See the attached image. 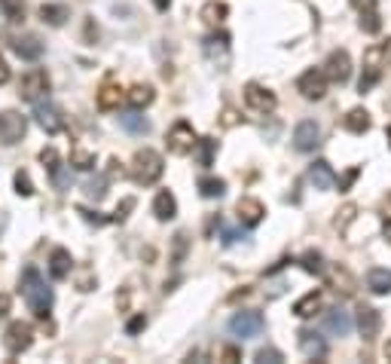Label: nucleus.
Instances as JSON below:
<instances>
[{
	"mask_svg": "<svg viewBox=\"0 0 391 364\" xmlns=\"http://www.w3.org/2000/svg\"><path fill=\"white\" fill-rule=\"evenodd\" d=\"M18 288H22V297L25 303L31 306V312L37 319H49V310H52V288L46 285V278L40 276V269L37 266H28L22 278H18Z\"/></svg>",
	"mask_w": 391,
	"mask_h": 364,
	"instance_id": "f257e3e1",
	"label": "nucleus"
},
{
	"mask_svg": "<svg viewBox=\"0 0 391 364\" xmlns=\"http://www.w3.org/2000/svg\"><path fill=\"white\" fill-rule=\"evenodd\" d=\"M162 172H165V165H162V156L150 151V147H144V151H138L135 153V160H132V178L138 184H144V187H150L162 178Z\"/></svg>",
	"mask_w": 391,
	"mask_h": 364,
	"instance_id": "f03ea898",
	"label": "nucleus"
},
{
	"mask_svg": "<svg viewBox=\"0 0 391 364\" xmlns=\"http://www.w3.org/2000/svg\"><path fill=\"white\" fill-rule=\"evenodd\" d=\"M263 328H266V319L257 310H241V312H236L229 319V334H232V337H239V340L257 337V334H263Z\"/></svg>",
	"mask_w": 391,
	"mask_h": 364,
	"instance_id": "7ed1b4c3",
	"label": "nucleus"
},
{
	"mask_svg": "<svg viewBox=\"0 0 391 364\" xmlns=\"http://www.w3.org/2000/svg\"><path fill=\"white\" fill-rule=\"evenodd\" d=\"M31 343H34V328L28 322H13L4 331V349L9 356H22V352L31 349Z\"/></svg>",
	"mask_w": 391,
	"mask_h": 364,
	"instance_id": "20e7f679",
	"label": "nucleus"
},
{
	"mask_svg": "<svg viewBox=\"0 0 391 364\" xmlns=\"http://www.w3.org/2000/svg\"><path fill=\"white\" fill-rule=\"evenodd\" d=\"M28 132V119L18 110H0V144L13 147L25 138Z\"/></svg>",
	"mask_w": 391,
	"mask_h": 364,
	"instance_id": "39448f33",
	"label": "nucleus"
},
{
	"mask_svg": "<svg viewBox=\"0 0 391 364\" xmlns=\"http://www.w3.org/2000/svg\"><path fill=\"white\" fill-rule=\"evenodd\" d=\"M169 151L174 153V156H187V153H193V147H196V132H193V126L187 123V119H178L172 129H169Z\"/></svg>",
	"mask_w": 391,
	"mask_h": 364,
	"instance_id": "423d86ee",
	"label": "nucleus"
},
{
	"mask_svg": "<svg viewBox=\"0 0 391 364\" xmlns=\"http://www.w3.org/2000/svg\"><path fill=\"white\" fill-rule=\"evenodd\" d=\"M46 92H49V74H46L43 68H31L22 77L18 95H22V101H40Z\"/></svg>",
	"mask_w": 391,
	"mask_h": 364,
	"instance_id": "0eeeda50",
	"label": "nucleus"
},
{
	"mask_svg": "<svg viewBox=\"0 0 391 364\" xmlns=\"http://www.w3.org/2000/svg\"><path fill=\"white\" fill-rule=\"evenodd\" d=\"M245 101L251 110H257V114H272L275 110V92H269L266 86H260V83H248L245 86Z\"/></svg>",
	"mask_w": 391,
	"mask_h": 364,
	"instance_id": "6e6552de",
	"label": "nucleus"
},
{
	"mask_svg": "<svg viewBox=\"0 0 391 364\" xmlns=\"http://www.w3.org/2000/svg\"><path fill=\"white\" fill-rule=\"evenodd\" d=\"M318 144H321V129H318L315 119H303V123H296V129H294V147H296V151L309 153Z\"/></svg>",
	"mask_w": 391,
	"mask_h": 364,
	"instance_id": "1a4fd4ad",
	"label": "nucleus"
},
{
	"mask_svg": "<svg viewBox=\"0 0 391 364\" xmlns=\"http://www.w3.org/2000/svg\"><path fill=\"white\" fill-rule=\"evenodd\" d=\"M34 117H37V126L46 129L49 135H55V132H61V129H64L61 110L55 105H49V101H34Z\"/></svg>",
	"mask_w": 391,
	"mask_h": 364,
	"instance_id": "9d476101",
	"label": "nucleus"
},
{
	"mask_svg": "<svg viewBox=\"0 0 391 364\" xmlns=\"http://www.w3.org/2000/svg\"><path fill=\"white\" fill-rule=\"evenodd\" d=\"M324 77L333 83H346L351 77V59L346 49H337L327 55V64H324Z\"/></svg>",
	"mask_w": 391,
	"mask_h": 364,
	"instance_id": "9b49d317",
	"label": "nucleus"
},
{
	"mask_svg": "<svg viewBox=\"0 0 391 364\" xmlns=\"http://www.w3.org/2000/svg\"><path fill=\"white\" fill-rule=\"evenodd\" d=\"M205 55H208V61H214L217 68L223 71L229 64V34H211L205 37Z\"/></svg>",
	"mask_w": 391,
	"mask_h": 364,
	"instance_id": "f8f14e48",
	"label": "nucleus"
},
{
	"mask_svg": "<svg viewBox=\"0 0 391 364\" xmlns=\"http://www.w3.org/2000/svg\"><path fill=\"white\" fill-rule=\"evenodd\" d=\"M383 59H379V46H370V49L364 52V77H361L358 89L361 92H370L379 83V77H383V64H379Z\"/></svg>",
	"mask_w": 391,
	"mask_h": 364,
	"instance_id": "ddd939ff",
	"label": "nucleus"
},
{
	"mask_svg": "<svg viewBox=\"0 0 391 364\" xmlns=\"http://www.w3.org/2000/svg\"><path fill=\"white\" fill-rule=\"evenodd\" d=\"M296 89H300L303 98L318 101V98H324V92H327V80H324L321 71H306L303 77L296 80Z\"/></svg>",
	"mask_w": 391,
	"mask_h": 364,
	"instance_id": "4468645a",
	"label": "nucleus"
},
{
	"mask_svg": "<svg viewBox=\"0 0 391 364\" xmlns=\"http://www.w3.org/2000/svg\"><path fill=\"white\" fill-rule=\"evenodd\" d=\"M236 214H239V221L245 223V227H257V223L263 221L266 209H263V202H260V199H254V196H241L239 205H236Z\"/></svg>",
	"mask_w": 391,
	"mask_h": 364,
	"instance_id": "2eb2a0df",
	"label": "nucleus"
},
{
	"mask_svg": "<svg viewBox=\"0 0 391 364\" xmlns=\"http://www.w3.org/2000/svg\"><path fill=\"white\" fill-rule=\"evenodd\" d=\"M358 331L364 340H373L379 331H383V312L373 310V306H361L358 310Z\"/></svg>",
	"mask_w": 391,
	"mask_h": 364,
	"instance_id": "dca6fc26",
	"label": "nucleus"
},
{
	"mask_svg": "<svg viewBox=\"0 0 391 364\" xmlns=\"http://www.w3.org/2000/svg\"><path fill=\"white\" fill-rule=\"evenodd\" d=\"M13 49L18 59H25V61H37L43 55V43H40V37H34V34H25V37H16L13 40Z\"/></svg>",
	"mask_w": 391,
	"mask_h": 364,
	"instance_id": "f3484780",
	"label": "nucleus"
},
{
	"mask_svg": "<svg viewBox=\"0 0 391 364\" xmlns=\"http://www.w3.org/2000/svg\"><path fill=\"white\" fill-rule=\"evenodd\" d=\"M71 269H73V257H71V251L55 248L52 254H49V276L55 278V282H64V278L71 276Z\"/></svg>",
	"mask_w": 391,
	"mask_h": 364,
	"instance_id": "a211bd4d",
	"label": "nucleus"
},
{
	"mask_svg": "<svg viewBox=\"0 0 391 364\" xmlns=\"http://www.w3.org/2000/svg\"><path fill=\"white\" fill-rule=\"evenodd\" d=\"M300 349H303V356L312 358V361H321L327 356V343H324L315 331H300Z\"/></svg>",
	"mask_w": 391,
	"mask_h": 364,
	"instance_id": "6ab92c4d",
	"label": "nucleus"
},
{
	"mask_svg": "<svg viewBox=\"0 0 391 364\" xmlns=\"http://www.w3.org/2000/svg\"><path fill=\"white\" fill-rule=\"evenodd\" d=\"M324 331H330V334H337V337H346V334L351 331V319H349V312L346 310H330V312H324Z\"/></svg>",
	"mask_w": 391,
	"mask_h": 364,
	"instance_id": "aec40b11",
	"label": "nucleus"
},
{
	"mask_svg": "<svg viewBox=\"0 0 391 364\" xmlns=\"http://www.w3.org/2000/svg\"><path fill=\"white\" fill-rule=\"evenodd\" d=\"M309 181L315 184V190H330V187L337 184V175H333L330 163L318 160V163H312V169H309Z\"/></svg>",
	"mask_w": 391,
	"mask_h": 364,
	"instance_id": "412c9836",
	"label": "nucleus"
},
{
	"mask_svg": "<svg viewBox=\"0 0 391 364\" xmlns=\"http://www.w3.org/2000/svg\"><path fill=\"white\" fill-rule=\"evenodd\" d=\"M153 214H156V221H172L178 214V199L169 190H160L153 199Z\"/></svg>",
	"mask_w": 391,
	"mask_h": 364,
	"instance_id": "4be33fe9",
	"label": "nucleus"
},
{
	"mask_svg": "<svg viewBox=\"0 0 391 364\" xmlns=\"http://www.w3.org/2000/svg\"><path fill=\"white\" fill-rule=\"evenodd\" d=\"M342 126H346L351 135H364V132H370V114L364 107H351L346 119H342Z\"/></svg>",
	"mask_w": 391,
	"mask_h": 364,
	"instance_id": "5701e85b",
	"label": "nucleus"
},
{
	"mask_svg": "<svg viewBox=\"0 0 391 364\" xmlns=\"http://www.w3.org/2000/svg\"><path fill=\"white\" fill-rule=\"evenodd\" d=\"M367 288L373 294H391V269H383V266H376V269H370L367 273Z\"/></svg>",
	"mask_w": 391,
	"mask_h": 364,
	"instance_id": "b1692460",
	"label": "nucleus"
},
{
	"mask_svg": "<svg viewBox=\"0 0 391 364\" xmlns=\"http://www.w3.org/2000/svg\"><path fill=\"white\" fill-rule=\"evenodd\" d=\"M123 89L119 86H114V83H104L101 86V92H98V107L101 110H116L119 105H123Z\"/></svg>",
	"mask_w": 391,
	"mask_h": 364,
	"instance_id": "393cba45",
	"label": "nucleus"
},
{
	"mask_svg": "<svg viewBox=\"0 0 391 364\" xmlns=\"http://www.w3.org/2000/svg\"><path fill=\"white\" fill-rule=\"evenodd\" d=\"M119 126H123L128 135H147V132H150L147 117H141L138 110H132V114H119Z\"/></svg>",
	"mask_w": 391,
	"mask_h": 364,
	"instance_id": "a878e982",
	"label": "nucleus"
},
{
	"mask_svg": "<svg viewBox=\"0 0 391 364\" xmlns=\"http://www.w3.org/2000/svg\"><path fill=\"white\" fill-rule=\"evenodd\" d=\"M318 310H321V294L318 291H309L306 297H300V300L294 303V312L300 315V319H312Z\"/></svg>",
	"mask_w": 391,
	"mask_h": 364,
	"instance_id": "bb28decb",
	"label": "nucleus"
},
{
	"mask_svg": "<svg viewBox=\"0 0 391 364\" xmlns=\"http://www.w3.org/2000/svg\"><path fill=\"white\" fill-rule=\"evenodd\" d=\"M40 18L46 25H52V28H61L64 22H68V6H61V4H43L40 6Z\"/></svg>",
	"mask_w": 391,
	"mask_h": 364,
	"instance_id": "cd10ccee",
	"label": "nucleus"
},
{
	"mask_svg": "<svg viewBox=\"0 0 391 364\" xmlns=\"http://www.w3.org/2000/svg\"><path fill=\"white\" fill-rule=\"evenodd\" d=\"M128 105H132L135 110H141V107H147V105H153V98H156V92H153V86H147V83H138V86L128 92Z\"/></svg>",
	"mask_w": 391,
	"mask_h": 364,
	"instance_id": "c85d7f7f",
	"label": "nucleus"
},
{
	"mask_svg": "<svg viewBox=\"0 0 391 364\" xmlns=\"http://www.w3.org/2000/svg\"><path fill=\"white\" fill-rule=\"evenodd\" d=\"M71 165L77 172H92V169H95V153L86 151V147H73V151H71Z\"/></svg>",
	"mask_w": 391,
	"mask_h": 364,
	"instance_id": "c756f323",
	"label": "nucleus"
},
{
	"mask_svg": "<svg viewBox=\"0 0 391 364\" xmlns=\"http://www.w3.org/2000/svg\"><path fill=\"white\" fill-rule=\"evenodd\" d=\"M196 160H199V165H205V169H208V165L214 163V153H217V141H214V138H202V141H196Z\"/></svg>",
	"mask_w": 391,
	"mask_h": 364,
	"instance_id": "7c9ffc66",
	"label": "nucleus"
},
{
	"mask_svg": "<svg viewBox=\"0 0 391 364\" xmlns=\"http://www.w3.org/2000/svg\"><path fill=\"white\" fill-rule=\"evenodd\" d=\"M199 193L205 199H220L227 193V181L223 178H199Z\"/></svg>",
	"mask_w": 391,
	"mask_h": 364,
	"instance_id": "2f4dec72",
	"label": "nucleus"
},
{
	"mask_svg": "<svg viewBox=\"0 0 391 364\" xmlns=\"http://www.w3.org/2000/svg\"><path fill=\"white\" fill-rule=\"evenodd\" d=\"M227 16H229V6H227V4H217V0H211V4L202 6V18H205L208 25H220Z\"/></svg>",
	"mask_w": 391,
	"mask_h": 364,
	"instance_id": "473e14b6",
	"label": "nucleus"
},
{
	"mask_svg": "<svg viewBox=\"0 0 391 364\" xmlns=\"http://www.w3.org/2000/svg\"><path fill=\"white\" fill-rule=\"evenodd\" d=\"M330 285L337 288V291H342L346 297H349V294H355V282H351V276H349L342 266H337V269L330 273Z\"/></svg>",
	"mask_w": 391,
	"mask_h": 364,
	"instance_id": "72a5a7b5",
	"label": "nucleus"
},
{
	"mask_svg": "<svg viewBox=\"0 0 391 364\" xmlns=\"http://www.w3.org/2000/svg\"><path fill=\"white\" fill-rule=\"evenodd\" d=\"M300 266L309 276H324V257L318 254V251H306V254L300 257Z\"/></svg>",
	"mask_w": 391,
	"mask_h": 364,
	"instance_id": "f704fd0d",
	"label": "nucleus"
},
{
	"mask_svg": "<svg viewBox=\"0 0 391 364\" xmlns=\"http://www.w3.org/2000/svg\"><path fill=\"white\" fill-rule=\"evenodd\" d=\"M0 9L9 22H25V0H0Z\"/></svg>",
	"mask_w": 391,
	"mask_h": 364,
	"instance_id": "c9c22d12",
	"label": "nucleus"
},
{
	"mask_svg": "<svg viewBox=\"0 0 391 364\" xmlns=\"http://www.w3.org/2000/svg\"><path fill=\"white\" fill-rule=\"evenodd\" d=\"M361 28H364L367 34H379V31H383V18H379L376 9H367V13H361Z\"/></svg>",
	"mask_w": 391,
	"mask_h": 364,
	"instance_id": "e433bc0d",
	"label": "nucleus"
},
{
	"mask_svg": "<svg viewBox=\"0 0 391 364\" xmlns=\"http://www.w3.org/2000/svg\"><path fill=\"white\" fill-rule=\"evenodd\" d=\"M187 248H190L187 233H178V236H174V251H172V264L174 266L184 264V257H187Z\"/></svg>",
	"mask_w": 391,
	"mask_h": 364,
	"instance_id": "4c0bfd02",
	"label": "nucleus"
},
{
	"mask_svg": "<svg viewBox=\"0 0 391 364\" xmlns=\"http://www.w3.org/2000/svg\"><path fill=\"white\" fill-rule=\"evenodd\" d=\"M355 218H358V205H351V202H349V205H342V211H339V218H337V230H339V233H346V230H349V223L355 221Z\"/></svg>",
	"mask_w": 391,
	"mask_h": 364,
	"instance_id": "58836bf2",
	"label": "nucleus"
},
{
	"mask_svg": "<svg viewBox=\"0 0 391 364\" xmlns=\"http://www.w3.org/2000/svg\"><path fill=\"white\" fill-rule=\"evenodd\" d=\"M254 358H257V364H282V361H284L282 349H275V346H266V349H260Z\"/></svg>",
	"mask_w": 391,
	"mask_h": 364,
	"instance_id": "ea45409f",
	"label": "nucleus"
},
{
	"mask_svg": "<svg viewBox=\"0 0 391 364\" xmlns=\"http://www.w3.org/2000/svg\"><path fill=\"white\" fill-rule=\"evenodd\" d=\"M83 190H86V196H92V199H104V193H107V178H95V181H86V187H83Z\"/></svg>",
	"mask_w": 391,
	"mask_h": 364,
	"instance_id": "a19ab883",
	"label": "nucleus"
},
{
	"mask_svg": "<svg viewBox=\"0 0 391 364\" xmlns=\"http://www.w3.org/2000/svg\"><path fill=\"white\" fill-rule=\"evenodd\" d=\"M16 193L18 196H34V184L28 178V172H16Z\"/></svg>",
	"mask_w": 391,
	"mask_h": 364,
	"instance_id": "79ce46f5",
	"label": "nucleus"
},
{
	"mask_svg": "<svg viewBox=\"0 0 391 364\" xmlns=\"http://www.w3.org/2000/svg\"><path fill=\"white\" fill-rule=\"evenodd\" d=\"M132 209H135V199L128 196V199H123V205H119V209L114 211V218H110V221H119V223H123V221L128 218V211H132Z\"/></svg>",
	"mask_w": 391,
	"mask_h": 364,
	"instance_id": "37998d69",
	"label": "nucleus"
},
{
	"mask_svg": "<svg viewBox=\"0 0 391 364\" xmlns=\"http://www.w3.org/2000/svg\"><path fill=\"white\" fill-rule=\"evenodd\" d=\"M358 175H361V169H358V165H355V169H349V172H346V175H342V178H339V190H342V193H346V190H349V187H351V184H355V181H358Z\"/></svg>",
	"mask_w": 391,
	"mask_h": 364,
	"instance_id": "c03bdc74",
	"label": "nucleus"
},
{
	"mask_svg": "<svg viewBox=\"0 0 391 364\" xmlns=\"http://www.w3.org/2000/svg\"><path fill=\"white\" fill-rule=\"evenodd\" d=\"M144 328H147V319H144V315H135V319H128V324H126L128 334H141Z\"/></svg>",
	"mask_w": 391,
	"mask_h": 364,
	"instance_id": "a18cd8bd",
	"label": "nucleus"
},
{
	"mask_svg": "<svg viewBox=\"0 0 391 364\" xmlns=\"http://www.w3.org/2000/svg\"><path fill=\"white\" fill-rule=\"evenodd\" d=\"M379 214H383V221H391V190L383 196V202H379Z\"/></svg>",
	"mask_w": 391,
	"mask_h": 364,
	"instance_id": "49530a36",
	"label": "nucleus"
},
{
	"mask_svg": "<svg viewBox=\"0 0 391 364\" xmlns=\"http://www.w3.org/2000/svg\"><path fill=\"white\" fill-rule=\"evenodd\" d=\"M351 6H355L358 13H367V9H376V0H351Z\"/></svg>",
	"mask_w": 391,
	"mask_h": 364,
	"instance_id": "de8ad7c7",
	"label": "nucleus"
},
{
	"mask_svg": "<svg viewBox=\"0 0 391 364\" xmlns=\"http://www.w3.org/2000/svg\"><path fill=\"white\" fill-rule=\"evenodd\" d=\"M379 59H383L385 64H391V37H388L383 46H379Z\"/></svg>",
	"mask_w": 391,
	"mask_h": 364,
	"instance_id": "09e8293b",
	"label": "nucleus"
},
{
	"mask_svg": "<svg viewBox=\"0 0 391 364\" xmlns=\"http://www.w3.org/2000/svg\"><path fill=\"white\" fill-rule=\"evenodd\" d=\"M9 77H13V74H9V64H6L4 55H0V86H4V83H9Z\"/></svg>",
	"mask_w": 391,
	"mask_h": 364,
	"instance_id": "8fccbe9b",
	"label": "nucleus"
},
{
	"mask_svg": "<svg viewBox=\"0 0 391 364\" xmlns=\"http://www.w3.org/2000/svg\"><path fill=\"white\" fill-rule=\"evenodd\" d=\"M223 361H239L241 358V352L236 349V346H227V349H223V356H220Z\"/></svg>",
	"mask_w": 391,
	"mask_h": 364,
	"instance_id": "3c124183",
	"label": "nucleus"
},
{
	"mask_svg": "<svg viewBox=\"0 0 391 364\" xmlns=\"http://www.w3.org/2000/svg\"><path fill=\"white\" fill-rule=\"evenodd\" d=\"M9 306H13L9 294H0V319H6V315H9Z\"/></svg>",
	"mask_w": 391,
	"mask_h": 364,
	"instance_id": "603ef678",
	"label": "nucleus"
},
{
	"mask_svg": "<svg viewBox=\"0 0 391 364\" xmlns=\"http://www.w3.org/2000/svg\"><path fill=\"white\" fill-rule=\"evenodd\" d=\"M239 242V230H223V245H232Z\"/></svg>",
	"mask_w": 391,
	"mask_h": 364,
	"instance_id": "864d4df0",
	"label": "nucleus"
},
{
	"mask_svg": "<svg viewBox=\"0 0 391 364\" xmlns=\"http://www.w3.org/2000/svg\"><path fill=\"white\" fill-rule=\"evenodd\" d=\"M169 4H172V0H153V6L160 9V13H165V9H169Z\"/></svg>",
	"mask_w": 391,
	"mask_h": 364,
	"instance_id": "5fc2aeb1",
	"label": "nucleus"
},
{
	"mask_svg": "<svg viewBox=\"0 0 391 364\" xmlns=\"http://www.w3.org/2000/svg\"><path fill=\"white\" fill-rule=\"evenodd\" d=\"M232 123H239V119H236V114H232V110H227V117H223V126H232Z\"/></svg>",
	"mask_w": 391,
	"mask_h": 364,
	"instance_id": "6e6d98bb",
	"label": "nucleus"
},
{
	"mask_svg": "<svg viewBox=\"0 0 391 364\" xmlns=\"http://www.w3.org/2000/svg\"><path fill=\"white\" fill-rule=\"evenodd\" d=\"M385 239L391 242V221H385Z\"/></svg>",
	"mask_w": 391,
	"mask_h": 364,
	"instance_id": "4d7b16f0",
	"label": "nucleus"
},
{
	"mask_svg": "<svg viewBox=\"0 0 391 364\" xmlns=\"http://www.w3.org/2000/svg\"><path fill=\"white\" fill-rule=\"evenodd\" d=\"M385 358H388V361H391V340H388V343H385Z\"/></svg>",
	"mask_w": 391,
	"mask_h": 364,
	"instance_id": "13d9d810",
	"label": "nucleus"
},
{
	"mask_svg": "<svg viewBox=\"0 0 391 364\" xmlns=\"http://www.w3.org/2000/svg\"><path fill=\"white\" fill-rule=\"evenodd\" d=\"M388 144H391V126H388Z\"/></svg>",
	"mask_w": 391,
	"mask_h": 364,
	"instance_id": "bf43d9fd",
	"label": "nucleus"
}]
</instances>
